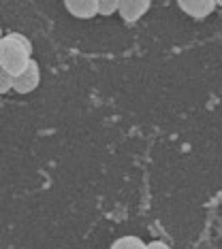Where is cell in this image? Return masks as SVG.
<instances>
[{
  "label": "cell",
  "mask_w": 222,
  "mask_h": 249,
  "mask_svg": "<svg viewBox=\"0 0 222 249\" xmlns=\"http://www.w3.org/2000/svg\"><path fill=\"white\" fill-rule=\"evenodd\" d=\"M30 53H32V45L26 36H21V35L4 36L0 41V69H4L13 77H17L32 62Z\"/></svg>",
  "instance_id": "obj_1"
},
{
  "label": "cell",
  "mask_w": 222,
  "mask_h": 249,
  "mask_svg": "<svg viewBox=\"0 0 222 249\" xmlns=\"http://www.w3.org/2000/svg\"><path fill=\"white\" fill-rule=\"evenodd\" d=\"M39 79H41V72H39V64L32 60L30 64H28V69L15 77L13 89H15L17 94H28V92H32V89L39 86Z\"/></svg>",
  "instance_id": "obj_2"
},
{
  "label": "cell",
  "mask_w": 222,
  "mask_h": 249,
  "mask_svg": "<svg viewBox=\"0 0 222 249\" xmlns=\"http://www.w3.org/2000/svg\"><path fill=\"white\" fill-rule=\"evenodd\" d=\"M180 9L184 11L186 15H190V18H197V19H201V18H207L212 11L218 7L216 4V0H180Z\"/></svg>",
  "instance_id": "obj_3"
},
{
  "label": "cell",
  "mask_w": 222,
  "mask_h": 249,
  "mask_svg": "<svg viewBox=\"0 0 222 249\" xmlns=\"http://www.w3.org/2000/svg\"><path fill=\"white\" fill-rule=\"evenodd\" d=\"M64 7L68 9V13L75 15V18L88 19L99 13V0H66Z\"/></svg>",
  "instance_id": "obj_4"
},
{
  "label": "cell",
  "mask_w": 222,
  "mask_h": 249,
  "mask_svg": "<svg viewBox=\"0 0 222 249\" xmlns=\"http://www.w3.org/2000/svg\"><path fill=\"white\" fill-rule=\"evenodd\" d=\"M150 9V2L147 0H120V11L126 21H137L141 15H145V11Z\"/></svg>",
  "instance_id": "obj_5"
},
{
  "label": "cell",
  "mask_w": 222,
  "mask_h": 249,
  "mask_svg": "<svg viewBox=\"0 0 222 249\" xmlns=\"http://www.w3.org/2000/svg\"><path fill=\"white\" fill-rule=\"evenodd\" d=\"M111 249H145V243L139 236H122L113 243Z\"/></svg>",
  "instance_id": "obj_6"
},
{
  "label": "cell",
  "mask_w": 222,
  "mask_h": 249,
  "mask_svg": "<svg viewBox=\"0 0 222 249\" xmlns=\"http://www.w3.org/2000/svg\"><path fill=\"white\" fill-rule=\"evenodd\" d=\"M13 86H15V77L4 69H0V92L7 94L9 89H13Z\"/></svg>",
  "instance_id": "obj_7"
},
{
  "label": "cell",
  "mask_w": 222,
  "mask_h": 249,
  "mask_svg": "<svg viewBox=\"0 0 222 249\" xmlns=\"http://www.w3.org/2000/svg\"><path fill=\"white\" fill-rule=\"evenodd\" d=\"M120 11V0H99V13L101 15H111Z\"/></svg>",
  "instance_id": "obj_8"
},
{
  "label": "cell",
  "mask_w": 222,
  "mask_h": 249,
  "mask_svg": "<svg viewBox=\"0 0 222 249\" xmlns=\"http://www.w3.org/2000/svg\"><path fill=\"white\" fill-rule=\"evenodd\" d=\"M145 249H169V245H164V243L154 241V243H150V245H145Z\"/></svg>",
  "instance_id": "obj_9"
},
{
  "label": "cell",
  "mask_w": 222,
  "mask_h": 249,
  "mask_svg": "<svg viewBox=\"0 0 222 249\" xmlns=\"http://www.w3.org/2000/svg\"><path fill=\"white\" fill-rule=\"evenodd\" d=\"M216 4H218V7H222V2H216Z\"/></svg>",
  "instance_id": "obj_10"
}]
</instances>
